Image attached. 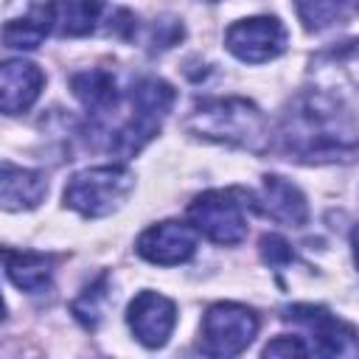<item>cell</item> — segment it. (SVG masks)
I'll use <instances>...</instances> for the list:
<instances>
[{"label": "cell", "instance_id": "5", "mask_svg": "<svg viewBox=\"0 0 359 359\" xmlns=\"http://www.w3.org/2000/svg\"><path fill=\"white\" fill-rule=\"evenodd\" d=\"M247 208H255V202H244L238 188L205 191L188 205V219L205 238L216 244H238L247 236Z\"/></svg>", "mask_w": 359, "mask_h": 359}, {"label": "cell", "instance_id": "1", "mask_svg": "<svg viewBox=\"0 0 359 359\" xmlns=\"http://www.w3.org/2000/svg\"><path fill=\"white\" fill-rule=\"evenodd\" d=\"M280 146L300 163H337L359 157V126L325 93H303L280 123Z\"/></svg>", "mask_w": 359, "mask_h": 359}, {"label": "cell", "instance_id": "20", "mask_svg": "<svg viewBox=\"0 0 359 359\" xmlns=\"http://www.w3.org/2000/svg\"><path fill=\"white\" fill-rule=\"evenodd\" d=\"M320 65L323 67H334L339 76H345L353 84H359V39L356 42H345V45L323 53Z\"/></svg>", "mask_w": 359, "mask_h": 359}, {"label": "cell", "instance_id": "6", "mask_svg": "<svg viewBox=\"0 0 359 359\" xmlns=\"http://www.w3.org/2000/svg\"><path fill=\"white\" fill-rule=\"evenodd\" d=\"M258 334V317L252 309L238 303H213L202 320V353L236 356Z\"/></svg>", "mask_w": 359, "mask_h": 359}, {"label": "cell", "instance_id": "8", "mask_svg": "<svg viewBox=\"0 0 359 359\" xmlns=\"http://www.w3.org/2000/svg\"><path fill=\"white\" fill-rule=\"evenodd\" d=\"M227 50L241 62H269L286 48V28L278 17H250L238 20L224 34Z\"/></svg>", "mask_w": 359, "mask_h": 359}, {"label": "cell", "instance_id": "23", "mask_svg": "<svg viewBox=\"0 0 359 359\" xmlns=\"http://www.w3.org/2000/svg\"><path fill=\"white\" fill-rule=\"evenodd\" d=\"M351 244H353V258H356V266H359V227L351 233Z\"/></svg>", "mask_w": 359, "mask_h": 359}, {"label": "cell", "instance_id": "10", "mask_svg": "<svg viewBox=\"0 0 359 359\" xmlns=\"http://www.w3.org/2000/svg\"><path fill=\"white\" fill-rule=\"evenodd\" d=\"M126 323L137 337V342H143L146 348H160L165 345V339L177 325V309L168 297L146 289L129 303Z\"/></svg>", "mask_w": 359, "mask_h": 359}, {"label": "cell", "instance_id": "18", "mask_svg": "<svg viewBox=\"0 0 359 359\" xmlns=\"http://www.w3.org/2000/svg\"><path fill=\"white\" fill-rule=\"evenodd\" d=\"M294 8L309 31H320L345 17L348 0H294Z\"/></svg>", "mask_w": 359, "mask_h": 359}, {"label": "cell", "instance_id": "15", "mask_svg": "<svg viewBox=\"0 0 359 359\" xmlns=\"http://www.w3.org/2000/svg\"><path fill=\"white\" fill-rule=\"evenodd\" d=\"M3 264L8 280L22 292H42L50 283L53 261L42 252H14L3 250Z\"/></svg>", "mask_w": 359, "mask_h": 359}, {"label": "cell", "instance_id": "14", "mask_svg": "<svg viewBox=\"0 0 359 359\" xmlns=\"http://www.w3.org/2000/svg\"><path fill=\"white\" fill-rule=\"evenodd\" d=\"M101 0H48L50 28L62 36H84L101 20Z\"/></svg>", "mask_w": 359, "mask_h": 359}, {"label": "cell", "instance_id": "13", "mask_svg": "<svg viewBox=\"0 0 359 359\" xmlns=\"http://www.w3.org/2000/svg\"><path fill=\"white\" fill-rule=\"evenodd\" d=\"M261 210L280 222V224H289V227H300L306 224L309 219V205H306V196L300 194L297 185L286 182L283 177H275V174H266L264 177V199H261Z\"/></svg>", "mask_w": 359, "mask_h": 359}, {"label": "cell", "instance_id": "3", "mask_svg": "<svg viewBox=\"0 0 359 359\" xmlns=\"http://www.w3.org/2000/svg\"><path fill=\"white\" fill-rule=\"evenodd\" d=\"M174 98L177 95H174V87L168 81H163V79H140L129 93L132 118L118 132H112L115 137L109 140V151H115L121 157L137 154L160 132L163 118L174 107Z\"/></svg>", "mask_w": 359, "mask_h": 359}, {"label": "cell", "instance_id": "4", "mask_svg": "<svg viewBox=\"0 0 359 359\" xmlns=\"http://www.w3.org/2000/svg\"><path fill=\"white\" fill-rule=\"evenodd\" d=\"M135 188V174L123 165H98L79 171L65 185V205L87 219L118 210Z\"/></svg>", "mask_w": 359, "mask_h": 359}, {"label": "cell", "instance_id": "7", "mask_svg": "<svg viewBox=\"0 0 359 359\" xmlns=\"http://www.w3.org/2000/svg\"><path fill=\"white\" fill-rule=\"evenodd\" d=\"M283 320L306 328L311 334V348L323 356H351L359 351L356 331L348 323L337 320L323 306H306V303L289 306Z\"/></svg>", "mask_w": 359, "mask_h": 359}, {"label": "cell", "instance_id": "22", "mask_svg": "<svg viewBox=\"0 0 359 359\" xmlns=\"http://www.w3.org/2000/svg\"><path fill=\"white\" fill-rule=\"evenodd\" d=\"M306 353L309 348L303 345L300 337H275L264 348V356H306Z\"/></svg>", "mask_w": 359, "mask_h": 359}, {"label": "cell", "instance_id": "19", "mask_svg": "<svg viewBox=\"0 0 359 359\" xmlns=\"http://www.w3.org/2000/svg\"><path fill=\"white\" fill-rule=\"evenodd\" d=\"M104 300H107V278H98V283H93L90 289H84V294L73 303V314L84 323V328H95L98 325Z\"/></svg>", "mask_w": 359, "mask_h": 359}, {"label": "cell", "instance_id": "16", "mask_svg": "<svg viewBox=\"0 0 359 359\" xmlns=\"http://www.w3.org/2000/svg\"><path fill=\"white\" fill-rule=\"evenodd\" d=\"M70 90L73 95L90 109V115H104L115 107L118 101V90H115V79L112 73L107 70H84V73H76L70 79Z\"/></svg>", "mask_w": 359, "mask_h": 359}, {"label": "cell", "instance_id": "9", "mask_svg": "<svg viewBox=\"0 0 359 359\" xmlns=\"http://www.w3.org/2000/svg\"><path fill=\"white\" fill-rule=\"evenodd\" d=\"M196 252V227L185 222H160L151 224L140 238H137V255L160 264V266H174L185 264Z\"/></svg>", "mask_w": 359, "mask_h": 359}, {"label": "cell", "instance_id": "11", "mask_svg": "<svg viewBox=\"0 0 359 359\" xmlns=\"http://www.w3.org/2000/svg\"><path fill=\"white\" fill-rule=\"evenodd\" d=\"M45 73L25 59H8L0 67V107L6 115L25 112L42 93Z\"/></svg>", "mask_w": 359, "mask_h": 359}, {"label": "cell", "instance_id": "2", "mask_svg": "<svg viewBox=\"0 0 359 359\" xmlns=\"http://www.w3.org/2000/svg\"><path fill=\"white\" fill-rule=\"evenodd\" d=\"M185 129L216 143L261 151L269 140V129L258 107L247 98H210L196 104L188 115Z\"/></svg>", "mask_w": 359, "mask_h": 359}, {"label": "cell", "instance_id": "12", "mask_svg": "<svg viewBox=\"0 0 359 359\" xmlns=\"http://www.w3.org/2000/svg\"><path fill=\"white\" fill-rule=\"evenodd\" d=\"M45 194H48V180L42 171L17 168L11 163H3L0 202L6 210H31L45 199Z\"/></svg>", "mask_w": 359, "mask_h": 359}, {"label": "cell", "instance_id": "21", "mask_svg": "<svg viewBox=\"0 0 359 359\" xmlns=\"http://www.w3.org/2000/svg\"><path fill=\"white\" fill-rule=\"evenodd\" d=\"M261 255H264V261L266 264H272V266H280V264H286V261H292V247L280 238V236H264L261 238Z\"/></svg>", "mask_w": 359, "mask_h": 359}, {"label": "cell", "instance_id": "17", "mask_svg": "<svg viewBox=\"0 0 359 359\" xmlns=\"http://www.w3.org/2000/svg\"><path fill=\"white\" fill-rule=\"evenodd\" d=\"M50 31V17H48V6L34 8L31 14H25L22 20H11L3 28V42L6 48H36L45 34Z\"/></svg>", "mask_w": 359, "mask_h": 359}]
</instances>
